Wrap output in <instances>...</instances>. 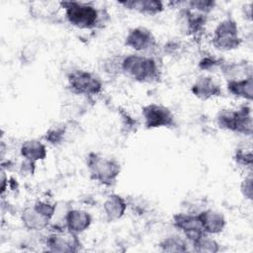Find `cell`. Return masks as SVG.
I'll list each match as a JSON object with an SVG mask.
<instances>
[{"mask_svg": "<svg viewBox=\"0 0 253 253\" xmlns=\"http://www.w3.org/2000/svg\"><path fill=\"white\" fill-rule=\"evenodd\" d=\"M125 44L137 52H144L155 46L156 39L150 30L144 27H135L127 32Z\"/></svg>", "mask_w": 253, "mask_h": 253, "instance_id": "9c48e42d", "label": "cell"}, {"mask_svg": "<svg viewBox=\"0 0 253 253\" xmlns=\"http://www.w3.org/2000/svg\"><path fill=\"white\" fill-rule=\"evenodd\" d=\"M240 192L245 199L251 201V199H252V176H251V174H249L247 177H245L244 180L241 182Z\"/></svg>", "mask_w": 253, "mask_h": 253, "instance_id": "cb8c5ba5", "label": "cell"}, {"mask_svg": "<svg viewBox=\"0 0 253 253\" xmlns=\"http://www.w3.org/2000/svg\"><path fill=\"white\" fill-rule=\"evenodd\" d=\"M186 7L196 11L201 14H209L215 6V2L213 1H206V0H193L186 2Z\"/></svg>", "mask_w": 253, "mask_h": 253, "instance_id": "44dd1931", "label": "cell"}, {"mask_svg": "<svg viewBox=\"0 0 253 253\" xmlns=\"http://www.w3.org/2000/svg\"><path fill=\"white\" fill-rule=\"evenodd\" d=\"M121 71L137 82H153L160 77V70L154 58L139 53L126 55L120 62Z\"/></svg>", "mask_w": 253, "mask_h": 253, "instance_id": "6da1fadb", "label": "cell"}, {"mask_svg": "<svg viewBox=\"0 0 253 253\" xmlns=\"http://www.w3.org/2000/svg\"><path fill=\"white\" fill-rule=\"evenodd\" d=\"M173 224L182 232L184 237L192 244L206 234L201 225L197 213H176L173 216Z\"/></svg>", "mask_w": 253, "mask_h": 253, "instance_id": "ba28073f", "label": "cell"}, {"mask_svg": "<svg viewBox=\"0 0 253 253\" xmlns=\"http://www.w3.org/2000/svg\"><path fill=\"white\" fill-rule=\"evenodd\" d=\"M195 251L198 252H217L219 250V244L213 238H211L208 234H205L200 239L192 244Z\"/></svg>", "mask_w": 253, "mask_h": 253, "instance_id": "ffe728a7", "label": "cell"}, {"mask_svg": "<svg viewBox=\"0 0 253 253\" xmlns=\"http://www.w3.org/2000/svg\"><path fill=\"white\" fill-rule=\"evenodd\" d=\"M64 135H65V128L60 126H56L50 127L46 131L44 138L46 141H48L51 144H58L63 140Z\"/></svg>", "mask_w": 253, "mask_h": 253, "instance_id": "7402d4cb", "label": "cell"}, {"mask_svg": "<svg viewBox=\"0 0 253 253\" xmlns=\"http://www.w3.org/2000/svg\"><path fill=\"white\" fill-rule=\"evenodd\" d=\"M227 89L230 94L235 97L245 99L247 101L252 100L253 94V77L249 76L238 80H229L226 83Z\"/></svg>", "mask_w": 253, "mask_h": 253, "instance_id": "ac0fdd59", "label": "cell"}, {"mask_svg": "<svg viewBox=\"0 0 253 253\" xmlns=\"http://www.w3.org/2000/svg\"><path fill=\"white\" fill-rule=\"evenodd\" d=\"M191 91L195 97L203 101L218 97L222 93L220 86L211 76H202L198 78L192 85Z\"/></svg>", "mask_w": 253, "mask_h": 253, "instance_id": "4fadbf2b", "label": "cell"}, {"mask_svg": "<svg viewBox=\"0 0 253 253\" xmlns=\"http://www.w3.org/2000/svg\"><path fill=\"white\" fill-rule=\"evenodd\" d=\"M127 10H131L144 15H157L164 9V4L158 0H137L118 2Z\"/></svg>", "mask_w": 253, "mask_h": 253, "instance_id": "2e32d148", "label": "cell"}, {"mask_svg": "<svg viewBox=\"0 0 253 253\" xmlns=\"http://www.w3.org/2000/svg\"><path fill=\"white\" fill-rule=\"evenodd\" d=\"M215 122L221 129L243 135L252 134V112L248 106L220 110L216 115Z\"/></svg>", "mask_w": 253, "mask_h": 253, "instance_id": "3957f363", "label": "cell"}, {"mask_svg": "<svg viewBox=\"0 0 253 253\" xmlns=\"http://www.w3.org/2000/svg\"><path fill=\"white\" fill-rule=\"evenodd\" d=\"M65 228L74 233L80 234L87 230L92 223L91 214L80 209H71L66 211L64 216Z\"/></svg>", "mask_w": 253, "mask_h": 253, "instance_id": "7c38bea8", "label": "cell"}, {"mask_svg": "<svg viewBox=\"0 0 253 253\" xmlns=\"http://www.w3.org/2000/svg\"><path fill=\"white\" fill-rule=\"evenodd\" d=\"M187 245V239L180 235H169L159 242L160 248L166 252H185Z\"/></svg>", "mask_w": 253, "mask_h": 253, "instance_id": "d6986e66", "label": "cell"}, {"mask_svg": "<svg viewBox=\"0 0 253 253\" xmlns=\"http://www.w3.org/2000/svg\"><path fill=\"white\" fill-rule=\"evenodd\" d=\"M212 45L221 51H230L238 48L241 43L239 29L237 23L231 18H225L220 21L214 28Z\"/></svg>", "mask_w": 253, "mask_h": 253, "instance_id": "5b68a950", "label": "cell"}, {"mask_svg": "<svg viewBox=\"0 0 253 253\" xmlns=\"http://www.w3.org/2000/svg\"><path fill=\"white\" fill-rule=\"evenodd\" d=\"M67 82L71 92L77 95L94 96L99 94L103 88L102 81L99 77L83 69L71 71L67 75Z\"/></svg>", "mask_w": 253, "mask_h": 253, "instance_id": "8992f818", "label": "cell"}, {"mask_svg": "<svg viewBox=\"0 0 253 253\" xmlns=\"http://www.w3.org/2000/svg\"><path fill=\"white\" fill-rule=\"evenodd\" d=\"M126 201L118 194L109 195L103 204V211L109 221L121 219L126 211Z\"/></svg>", "mask_w": 253, "mask_h": 253, "instance_id": "5bb4252c", "label": "cell"}, {"mask_svg": "<svg viewBox=\"0 0 253 253\" xmlns=\"http://www.w3.org/2000/svg\"><path fill=\"white\" fill-rule=\"evenodd\" d=\"M20 153L24 159L36 163L43 160L46 157L47 150L45 145L41 140L29 139L22 143Z\"/></svg>", "mask_w": 253, "mask_h": 253, "instance_id": "e0dca14e", "label": "cell"}, {"mask_svg": "<svg viewBox=\"0 0 253 253\" xmlns=\"http://www.w3.org/2000/svg\"><path fill=\"white\" fill-rule=\"evenodd\" d=\"M21 220L23 225L29 230H42L45 228L50 219L41 213L34 206L27 207L21 213Z\"/></svg>", "mask_w": 253, "mask_h": 253, "instance_id": "9a60e30c", "label": "cell"}, {"mask_svg": "<svg viewBox=\"0 0 253 253\" xmlns=\"http://www.w3.org/2000/svg\"><path fill=\"white\" fill-rule=\"evenodd\" d=\"M60 6L64 11L66 21L77 29H93L100 22V11L91 3L63 1L60 2Z\"/></svg>", "mask_w": 253, "mask_h": 253, "instance_id": "7a4b0ae2", "label": "cell"}, {"mask_svg": "<svg viewBox=\"0 0 253 253\" xmlns=\"http://www.w3.org/2000/svg\"><path fill=\"white\" fill-rule=\"evenodd\" d=\"M234 160L236 164L241 167H249L252 166V152L251 150L246 149H237L234 155Z\"/></svg>", "mask_w": 253, "mask_h": 253, "instance_id": "603a6c76", "label": "cell"}, {"mask_svg": "<svg viewBox=\"0 0 253 253\" xmlns=\"http://www.w3.org/2000/svg\"><path fill=\"white\" fill-rule=\"evenodd\" d=\"M79 241L77 234L67 230L64 233L62 230L49 234L46 237V246L53 252H72L77 250Z\"/></svg>", "mask_w": 253, "mask_h": 253, "instance_id": "30bf717a", "label": "cell"}, {"mask_svg": "<svg viewBox=\"0 0 253 253\" xmlns=\"http://www.w3.org/2000/svg\"><path fill=\"white\" fill-rule=\"evenodd\" d=\"M142 118L145 127L148 129L173 127L176 125L172 111L161 104L151 103L145 105L142 108Z\"/></svg>", "mask_w": 253, "mask_h": 253, "instance_id": "52a82bcc", "label": "cell"}, {"mask_svg": "<svg viewBox=\"0 0 253 253\" xmlns=\"http://www.w3.org/2000/svg\"><path fill=\"white\" fill-rule=\"evenodd\" d=\"M216 63H217V62H216L214 59L207 57V58H204L203 60H201V62H200V66H201V68H203V69L209 70L210 68L213 67Z\"/></svg>", "mask_w": 253, "mask_h": 253, "instance_id": "d4e9b609", "label": "cell"}, {"mask_svg": "<svg viewBox=\"0 0 253 253\" xmlns=\"http://www.w3.org/2000/svg\"><path fill=\"white\" fill-rule=\"evenodd\" d=\"M197 215L205 233L208 235H214L222 232L226 225L224 215L217 211L207 209L199 211Z\"/></svg>", "mask_w": 253, "mask_h": 253, "instance_id": "8fae6325", "label": "cell"}, {"mask_svg": "<svg viewBox=\"0 0 253 253\" xmlns=\"http://www.w3.org/2000/svg\"><path fill=\"white\" fill-rule=\"evenodd\" d=\"M86 164L91 178L105 186L114 185L121 173V165L116 159L98 153L91 152Z\"/></svg>", "mask_w": 253, "mask_h": 253, "instance_id": "277c9868", "label": "cell"}]
</instances>
